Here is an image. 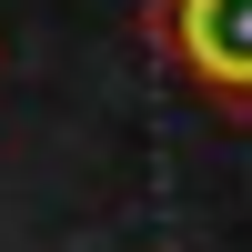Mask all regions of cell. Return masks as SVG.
<instances>
[{
	"mask_svg": "<svg viewBox=\"0 0 252 252\" xmlns=\"http://www.w3.org/2000/svg\"><path fill=\"white\" fill-rule=\"evenodd\" d=\"M152 31L222 121H252V0H161Z\"/></svg>",
	"mask_w": 252,
	"mask_h": 252,
	"instance_id": "1",
	"label": "cell"
}]
</instances>
